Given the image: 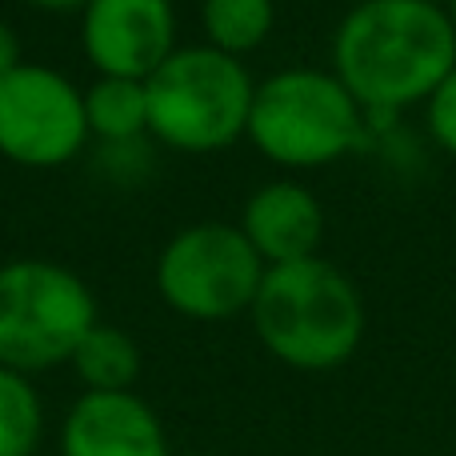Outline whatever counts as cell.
<instances>
[{"label": "cell", "mask_w": 456, "mask_h": 456, "mask_svg": "<svg viewBox=\"0 0 456 456\" xmlns=\"http://www.w3.org/2000/svg\"><path fill=\"white\" fill-rule=\"evenodd\" d=\"M332 77L364 117H393L428 101L456 69V32L444 8L420 0H361L332 40Z\"/></svg>", "instance_id": "obj_1"}, {"label": "cell", "mask_w": 456, "mask_h": 456, "mask_svg": "<svg viewBox=\"0 0 456 456\" xmlns=\"http://www.w3.org/2000/svg\"><path fill=\"white\" fill-rule=\"evenodd\" d=\"M248 313L260 345L300 372L337 369L361 348L364 337L361 292L321 256L265 268Z\"/></svg>", "instance_id": "obj_2"}, {"label": "cell", "mask_w": 456, "mask_h": 456, "mask_svg": "<svg viewBox=\"0 0 456 456\" xmlns=\"http://www.w3.org/2000/svg\"><path fill=\"white\" fill-rule=\"evenodd\" d=\"M149 133L176 152H216L248 133V69L216 48H176L149 80Z\"/></svg>", "instance_id": "obj_3"}, {"label": "cell", "mask_w": 456, "mask_h": 456, "mask_svg": "<svg viewBox=\"0 0 456 456\" xmlns=\"http://www.w3.org/2000/svg\"><path fill=\"white\" fill-rule=\"evenodd\" d=\"M248 136L273 165L321 168L361 144L364 112L332 72L284 69L252 96Z\"/></svg>", "instance_id": "obj_4"}, {"label": "cell", "mask_w": 456, "mask_h": 456, "mask_svg": "<svg viewBox=\"0 0 456 456\" xmlns=\"http://www.w3.org/2000/svg\"><path fill=\"white\" fill-rule=\"evenodd\" d=\"M96 324V300L72 268L12 260L0 268V369L20 377L72 361Z\"/></svg>", "instance_id": "obj_5"}, {"label": "cell", "mask_w": 456, "mask_h": 456, "mask_svg": "<svg viewBox=\"0 0 456 456\" xmlns=\"http://www.w3.org/2000/svg\"><path fill=\"white\" fill-rule=\"evenodd\" d=\"M265 281V260L240 228L192 224L165 244L157 260V289L173 313L189 321H228L248 313Z\"/></svg>", "instance_id": "obj_6"}, {"label": "cell", "mask_w": 456, "mask_h": 456, "mask_svg": "<svg viewBox=\"0 0 456 456\" xmlns=\"http://www.w3.org/2000/svg\"><path fill=\"white\" fill-rule=\"evenodd\" d=\"M85 93L56 69L20 64L0 80V157L24 168H61L85 149Z\"/></svg>", "instance_id": "obj_7"}, {"label": "cell", "mask_w": 456, "mask_h": 456, "mask_svg": "<svg viewBox=\"0 0 456 456\" xmlns=\"http://www.w3.org/2000/svg\"><path fill=\"white\" fill-rule=\"evenodd\" d=\"M80 45L96 77L149 80L176 53V12L168 0H88Z\"/></svg>", "instance_id": "obj_8"}, {"label": "cell", "mask_w": 456, "mask_h": 456, "mask_svg": "<svg viewBox=\"0 0 456 456\" xmlns=\"http://www.w3.org/2000/svg\"><path fill=\"white\" fill-rule=\"evenodd\" d=\"M61 456H173L160 417L136 393H85L61 425Z\"/></svg>", "instance_id": "obj_9"}, {"label": "cell", "mask_w": 456, "mask_h": 456, "mask_svg": "<svg viewBox=\"0 0 456 456\" xmlns=\"http://www.w3.org/2000/svg\"><path fill=\"white\" fill-rule=\"evenodd\" d=\"M244 240L252 244L265 268L316 256L324 236V208L300 184H265L248 197L240 221Z\"/></svg>", "instance_id": "obj_10"}, {"label": "cell", "mask_w": 456, "mask_h": 456, "mask_svg": "<svg viewBox=\"0 0 456 456\" xmlns=\"http://www.w3.org/2000/svg\"><path fill=\"white\" fill-rule=\"evenodd\" d=\"M72 369L88 393H133L141 377V348L125 329L96 321L72 353Z\"/></svg>", "instance_id": "obj_11"}, {"label": "cell", "mask_w": 456, "mask_h": 456, "mask_svg": "<svg viewBox=\"0 0 456 456\" xmlns=\"http://www.w3.org/2000/svg\"><path fill=\"white\" fill-rule=\"evenodd\" d=\"M85 120L88 136H101L109 144L136 141L149 133V93L144 80L96 77V85L85 93Z\"/></svg>", "instance_id": "obj_12"}, {"label": "cell", "mask_w": 456, "mask_h": 456, "mask_svg": "<svg viewBox=\"0 0 456 456\" xmlns=\"http://www.w3.org/2000/svg\"><path fill=\"white\" fill-rule=\"evenodd\" d=\"M200 20L208 32V48L240 61V53H252L268 40L276 8L273 0H205Z\"/></svg>", "instance_id": "obj_13"}, {"label": "cell", "mask_w": 456, "mask_h": 456, "mask_svg": "<svg viewBox=\"0 0 456 456\" xmlns=\"http://www.w3.org/2000/svg\"><path fill=\"white\" fill-rule=\"evenodd\" d=\"M45 433V409L28 377L0 369V456H32Z\"/></svg>", "instance_id": "obj_14"}, {"label": "cell", "mask_w": 456, "mask_h": 456, "mask_svg": "<svg viewBox=\"0 0 456 456\" xmlns=\"http://www.w3.org/2000/svg\"><path fill=\"white\" fill-rule=\"evenodd\" d=\"M425 104H428V133H433V141L456 157V69L433 88V96Z\"/></svg>", "instance_id": "obj_15"}, {"label": "cell", "mask_w": 456, "mask_h": 456, "mask_svg": "<svg viewBox=\"0 0 456 456\" xmlns=\"http://www.w3.org/2000/svg\"><path fill=\"white\" fill-rule=\"evenodd\" d=\"M20 40H16V32L8 28L4 20H0V80L8 77L12 69H20Z\"/></svg>", "instance_id": "obj_16"}, {"label": "cell", "mask_w": 456, "mask_h": 456, "mask_svg": "<svg viewBox=\"0 0 456 456\" xmlns=\"http://www.w3.org/2000/svg\"><path fill=\"white\" fill-rule=\"evenodd\" d=\"M37 8H48V12H64V8H85L88 0H28Z\"/></svg>", "instance_id": "obj_17"}, {"label": "cell", "mask_w": 456, "mask_h": 456, "mask_svg": "<svg viewBox=\"0 0 456 456\" xmlns=\"http://www.w3.org/2000/svg\"><path fill=\"white\" fill-rule=\"evenodd\" d=\"M444 16H449V24H452V32H456V0H449V4H444Z\"/></svg>", "instance_id": "obj_18"}, {"label": "cell", "mask_w": 456, "mask_h": 456, "mask_svg": "<svg viewBox=\"0 0 456 456\" xmlns=\"http://www.w3.org/2000/svg\"><path fill=\"white\" fill-rule=\"evenodd\" d=\"M420 4H433V8H444V4H449V0H420Z\"/></svg>", "instance_id": "obj_19"}, {"label": "cell", "mask_w": 456, "mask_h": 456, "mask_svg": "<svg viewBox=\"0 0 456 456\" xmlns=\"http://www.w3.org/2000/svg\"><path fill=\"white\" fill-rule=\"evenodd\" d=\"M184 456H208V452H184Z\"/></svg>", "instance_id": "obj_20"}, {"label": "cell", "mask_w": 456, "mask_h": 456, "mask_svg": "<svg viewBox=\"0 0 456 456\" xmlns=\"http://www.w3.org/2000/svg\"><path fill=\"white\" fill-rule=\"evenodd\" d=\"M356 4H361V0H356Z\"/></svg>", "instance_id": "obj_21"}]
</instances>
